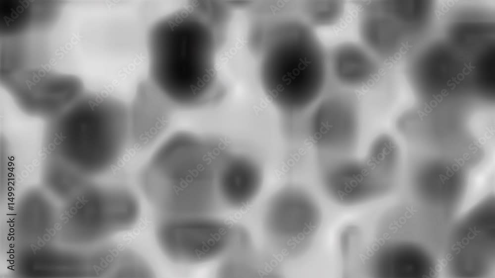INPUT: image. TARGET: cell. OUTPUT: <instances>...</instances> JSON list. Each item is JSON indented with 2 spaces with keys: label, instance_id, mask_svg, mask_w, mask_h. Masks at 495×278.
I'll return each mask as SVG.
<instances>
[{
  "label": "cell",
  "instance_id": "14",
  "mask_svg": "<svg viewBox=\"0 0 495 278\" xmlns=\"http://www.w3.org/2000/svg\"><path fill=\"white\" fill-rule=\"evenodd\" d=\"M464 65L465 66V68H467L469 70L470 72L472 71V68L475 69L476 68V66H472L471 65V62H469V65H467L466 63L464 62Z\"/></svg>",
  "mask_w": 495,
  "mask_h": 278
},
{
  "label": "cell",
  "instance_id": "7",
  "mask_svg": "<svg viewBox=\"0 0 495 278\" xmlns=\"http://www.w3.org/2000/svg\"><path fill=\"white\" fill-rule=\"evenodd\" d=\"M361 107L354 92L329 88L308 112V142L315 158L354 154L360 139Z\"/></svg>",
  "mask_w": 495,
  "mask_h": 278
},
{
  "label": "cell",
  "instance_id": "10",
  "mask_svg": "<svg viewBox=\"0 0 495 278\" xmlns=\"http://www.w3.org/2000/svg\"><path fill=\"white\" fill-rule=\"evenodd\" d=\"M378 60L360 43L336 44L327 51L330 83L353 92L370 86L379 77Z\"/></svg>",
  "mask_w": 495,
  "mask_h": 278
},
{
  "label": "cell",
  "instance_id": "4",
  "mask_svg": "<svg viewBox=\"0 0 495 278\" xmlns=\"http://www.w3.org/2000/svg\"><path fill=\"white\" fill-rule=\"evenodd\" d=\"M261 226L263 239L271 251L287 259L299 258L309 249L322 220L314 196L298 184L284 185L268 198Z\"/></svg>",
  "mask_w": 495,
  "mask_h": 278
},
{
  "label": "cell",
  "instance_id": "8",
  "mask_svg": "<svg viewBox=\"0 0 495 278\" xmlns=\"http://www.w3.org/2000/svg\"><path fill=\"white\" fill-rule=\"evenodd\" d=\"M177 107L154 85L139 87L127 106L129 148L149 149L168 130Z\"/></svg>",
  "mask_w": 495,
  "mask_h": 278
},
{
  "label": "cell",
  "instance_id": "2",
  "mask_svg": "<svg viewBox=\"0 0 495 278\" xmlns=\"http://www.w3.org/2000/svg\"><path fill=\"white\" fill-rule=\"evenodd\" d=\"M48 139L52 157L108 170L129 148L127 106L116 99L96 98L88 108L58 116Z\"/></svg>",
  "mask_w": 495,
  "mask_h": 278
},
{
  "label": "cell",
  "instance_id": "18",
  "mask_svg": "<svg viewBox=\"0 0 495 278\" xmlns=\"http://www.w3.org/2000/svg\"><path fill=\"white\" fill-rule=\"evenodd\" d=\"M452 81H454L456 84H459L460 83V82H457L456 80V78H455L452 77Z\"/></svg>",
  "mask_w": 495,
  "mask_h": 278
},
{
  "label": "cell",
  "instance_id": "13",
  "mask_svg": "<svg viewBox=\"0 0 495 278\" xmlns=\"http://www.w3.org/2000/svg\"><path fill=\"white\" fill-rule=\"evenodd\" d=\"M117 277L121 278L151 277L153 272L141 256L129 250L123 249L116 265Z\"/></svg>",
  "mask_w": 495,
  "mask_h": 278
},
{
  "label": "cell",
  "instance_id": "3",
  "mask_svg": "<svg viewBox=\"0 0 495 278\" xmlns=\"http://www.w3.org/2000/svg\"><path fill=\"white\" fill-rule=\"evenodd\" d=\"M279 41V76L262 80L268 99L282 118L307 112L330 83L327 50L316 30L300 18L282 27Z\"/></svg>",
  "mask_w": 495,
  "mask_h": 278
},
{
  "label": "cell",
  "instance_id": "5",
  "mask_svg": "<svg viewBox=\"0 0 495 278\" xmlns=\"http://www.w3.org/2000/svg\"><path fill=\"white\" fill-rule=\"evenodd\" d=\"M217 215L160 216L155 229L160 250L180 265L218 261L229 248L234 224Z\"/></svg>",
  "mask_w": 495,
  "mask_h": 278
},
{
  "label": "cell",
  "instance_id": "1",
  "mask_svg": "<svg viewBox=\"0 0 495 278\" xmlns=\"http://www.w3.org/2000/svg\"><path fill=\"white\" fill-rule=\"evenodd\" d=\"M230 149L219 139L179 131L165 139L142 167L140 188L160 216L217 215V166Z\"/></svg>",
  "mask_w": 495,
  "mask_h": 278
},
{
  "label": "cell",
  "instance_id": "19",
  "mask_svg": "<svg viewBox=\"0 0 495 278\" xmlns=\"http://www.w3.org/2000/svg\"><path fill=\"white\" fill-rule=\"evenodd\" d=\"M406 46H407V47H408V48H410V47H413V46H409V45H408V41H407V42H406Z\"/></svg>",
  "mask_w": 495,
  "mask_h": 278
},
{
  "label": "cell",
  "instance_id": "15",
  "mask_svg": "<svg viewBox=\"0 0 495 278\" xmlns=\"http://www.w3.org/2000/svg\"><path fill=\"white\" fill-rule=\"evenodd\" d=\"M400 44H401V45H402V46H403L404 47V48H405V49H406L407 50H409V48H408V47H407V46H406V45H405V44H404V43H403V42H401V43H400Z\"/></svg>",
  "mask_w": 495,
  "mask_h": 278
},
{
  "label": "cell",
  "instance_id": "9",
  "mask_svg": "<svg viewBox=\"0 0 495 278\" xmlns=\"http://www.w3.org/2000/svg\"><path fill=\"white\" fill-rule=\"evenodd\" d=\"M265 179L261 164L252 156L229 150L216 172V188L223 209L241 210L252 204L262 190Z\"/></svg>",
  "mask_w": 495,
  "mask_h": 278
},
{
  "label": "cell",
  "instance_id": "6",
  "mask_svg": "<svg viewBox=\"0 0 495 278\" xmlns=\"http://www.w3.org/2000/svg\"><path fill=\"white\" fill-rule=\"evenodd\" d=\"M320 186L327 197L343 206L374 201L385 190L393 168L368 146L362 157L353 155L315 159Z\"/></svg>",
  "mask_w": 495,
  "mask_h": 278
},
{
  "label": "cell",
  "instance_id": "20",
  "mask_svg": "<svg viewBox=\"0 0 495 278\" xmlns=\"http://www.w3.org/2000/svg\"><path fill=\"white\" fill-rule=\"evenodd\" d=\"M469 230H470V231H471V232H473V233H474V234H475V235H476V233H475V232H474V231H473V230H472V229H471V228H469Z\"/></svg>",
  "mask_w": 495,
  "mask_h": 278
},
{
  "label": "cell",
  "instance_id": "12",
  "mask_svg": "<svg viewBox=\"0 0 495 278\" xmlns=\"http://www.w3.org/2000/svg\"><path fill=\"white\" fill-rule=\"evenodd\" d=\"M300 8V18L316 30L338 24L345 15L346 4L341 0H305Z\"/></svg>",
  "mask_w": 495,
  "mask_h": 278
},
{
  "label": "cell",
  "instance_id": "17",
  "mask_svg": "<svg viewBox=\"0 0 495 278\" xmlns=\"http://www.w3.org/2000/svg\"><path fill=\"white\" fill-rule=\"evenodd\" d=\"M406 209H407V210H408V211H409V212H410V213H411V214L412 215H414V213L413 212V211H412V210H411V209H410V208H409V207H408L406 206Z\"/></svg>",
  "mask_w": 495,
  "mask_h": 278
},
{
  "label": "cell",
  "instance_id": "16",
  "mask_svg": "<svg viewBox=\"0 0 495 278\" xmlns=\"http://www.w3.org/2000/svg\"><path fill=\"white\" fill-rule=\"evenodd\" d=\"M465 69H466V68H465V67H464V68L463 69V70H462V73H463V74H464V75H468V74H469V73H470V72H468V73H465Z\"/></svg>",
  "mask_w": 495,
  "mask_h": 278
},
{
  "label": "cell",
  "instance_id": "11",
  "mask_svg": "<svg viewBox=\"0 0 495 278\" xmlns=\"http://www.w3.org/2000/svg\"><path fill=\"white\" fill-rule=\"evenodd\" d=\"M267 257L257 249L254 240L237 239L218 260L216 273L220 278L258 277L269 265Z\"/></svg>",
  "mask_w": 495,
  "mask_h": 278
}]
</instances>
